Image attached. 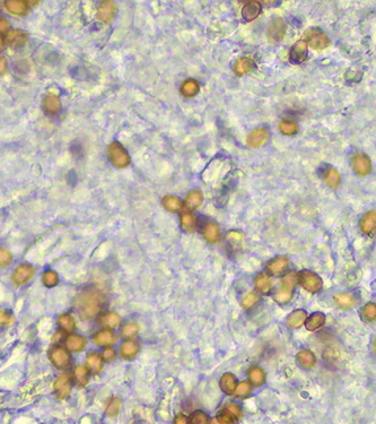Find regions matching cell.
<instances>
[{"label":"cell","mask_w":376,"mask_h":424,"mask_svg":"<svg viewBox=\"0 0 376 424\" xmlns=\"http://www.w3.org/2000/svg\"><path fill=\"white\" fill-rule=\"evenodd\" d=\"M107 302V296L100 289L90 286L77 293L73 300V308L80 318L90 320L97 318L103 313Z\"/></svg>","instance_id":"obj_1"},{"label":"cell","mask_w":376,"mask_h":424,"mask_svg":"<svg viewBox=\"0 0 376 424\" xmlns=\"http://www.w3.org/2000/svg\"><path fill=\"white\" fill-rule=\"evenodd\" d=\"M49 360L55 369L67 372L73 367V359L72 353H69L61 345H52L48 352Z\"/></svg>","instance_id":"obj_2"},{"label":"cell","mask_w":376,"mask_h":424,"mask_svg":"<svg viewBox=\"0 0 376 424\" xmlns=\"http://www.w3.org/2000/svg\"><path fill=\"white\" fill-rule=\"evenodd\" d=\"M108 159L114 166L119 169H125L130 164V156L126 149L119 142H113L110 144L107 148Z\"/></svg>","instance_id":"obj_3"},{"label":"cell","mask_w":376,"mask_h":424,"mask_svg":"<svg viewBox=\"0 0 376 424\" xmlns=\"http://www.w3.org/2000/svg\"><path fill=\"white\" fill-rule=\"evenodd\" d=\"M73 384L68 372L59 373L54 381V391L59 401H66L72 395Z\"/></svg>","instance_id":"obj_4"},{"label":"cell","mask_w":376,"mask_h":424,"mask_svg":"<svg viewBox=\"0 0 376 424\" xmlns=\"http://www.w3.org/2000/svg\"><path fill=\"white\" fill-rule=\"evenodd\" d=\"M35 268L31 264H22L14 269L12 274V282L15 286L22 287L29 284L34 277Z\"/></svg>","instance_id":"obj_5"},{"label":"cell","mask_w":376,"mask_h":424,"mask_svg":"<svg viewBox=\"0 0 376 424\" xmlns=\"http://www.w3.org/2000/svg\"><path fill=\"white\" fill-rule=\"evenodd\" d=\"M298 282L305 290L311 293H316L322 289L323 282L319 275L311 271H303L298 274Z\"/></svg>","instance_id":"obj_6"},{"label":"cell","mask_w":376,"mask_h":424,"mask_svg":"<svg viewBox=\"0 0 376 424\" xmlns=\"http://www.w3.org/2000/svg\"><path fill=\"white\" fill-rule=\"evenodd\" d=\"M63 348L72 354H77L85 351L87 348V338L80 334L70 332L67 334L65 341L62 343Z\"/></svg>","instance_id":"obj_7"},{"label":"cell","mask_w":376,"mask_h":424,"mask_svg":"<svg viewBox=\"0 0 376 424\" xmlns=\"http://www.w3.org/2000/svg\"><path fill=\"white\" fill-rule=\"evenodd\" d=\"M92 341L95 345L101 348H110L118 342V336L112 329L102 328L92 335Z\"/></svg>","instance_id":"obj_8"},{"label":"cell","mask_w":376,"mask_h":424,"mask_svg":"<svg viewBox=\"0 0 376 424\" xmlns=\"http://www.w3.org/2000/svg\"><path fill=\"white\" fill-rule=\"evenodd\" d=\"M305 37H306V44L310 45L311 48H313L314 50H323V49L328 48L330 45L329 37L325 36L322 31L320 30H310L305 33Z\"/></svg>","instance_id":"obj_9"},{"label":"cell","mask_w":376,"mask_h":424,"mask_svg":"<svg viewBox=\"0 0 376 424\" xmlns=\"http://www.w3.org/2000/svg\"><path fill=\"white\" fill-rule=\"evenodd\" d=\"M285 33H286V25H285L284 20L279 17H276L270 23L268 31H267V37H268L270 43H277V42L283 40Z\"/></svg>","instance_id":"obj_10"},{"label":"cell","mask_w":376,"mask_h":424,"mask_svg":"<svg viewBox=\"0 0 376 424\" xmlns=\"http://www.w3.org/2000/svg\"><path fill=\"white\" fill-rule=\"evenodd\" d=\"M353 167L354 171L358 176L365 177L368 176L372 171V162L366 154L358 153L353 157Z\"/></svg>","instance_id":"obj_11"},{"label":"cell","mask_w":376,"mask_h":424,"mask_svg":"<svg viewBox=\"0 0 376 424\" xmlns=\"http://www.w3.org/2000/svg\"><path fill=\"white\" fill-rule=\"evenodd\" d=\"M70 376H72L73 386L78 388H83L87 386L90 379V371L87 370V368L84 366V364H77V366L73 368L72 372L70 373Z\"/></svg>","instance_id":"obj_12"},{"label":"cell","mask_w":376,"mask_h":424,"mask_svg":"<svg viewBox=\"0 0 376 424\" xmlns=\"http://www.w3.org/2000/svg\"><path fill=\"white\" fill-rule=\"evenodd\" d=\"M103 360H102L101 353L98 352H89L85 359V367L90 371V376H98L103 370Z\"/></svg>","instance_id":"obj_13"},{"label":"cell","mask_w":376,"mask_h":424,"mask_svg":"<svg viewBox=\"0 0 376 424\" xmlns=\"http://www.w3.org/2000/svg\"><path fill=\"white\" fill-rule=\"evenodd\" d=\"M269 130L267 128H258L251 131L247 138V145L250 148H258L266 144L269 138Z\"/></svg>","instance_id":"obj_14"},{"label":"cell","mask_w":376,"mask_h":424,"mask_svg":"<svg viewBox=\"0 0 376 424\" xmlns=\"http://www.w3.org/2000/svg\"><path fill=\"white\" fill-rule=\"evenodd\" d=\"M117 14V6L114 1H102L97 10V17L101 22L110 24Z\"/></svg>","instance_id":"obj_15"},{"label":"cell","mask_w":376,"mask_h":424,"mask_svg":"<svg viewBox=\"0 0 376 424\" xmlns=\"http://www.w3.org/2000/svg\"><path fill=\"white\" fill-rule=\"evenodd\" d=\"M97 322L102 327L113 331L115 328H119V326L121 325V317L113 311H103L97 317Z\"/></svg>","instance_id":"obj_16"},{"label":"cell","mask_w":376,"mask_h":424,"mask_svg":"<svg viewBox=\"0 0 376 424\" xmlns=\"http://www.w3.org/2000/svg\"><path fill=\"white\" fill-rule=\"evenodd\" d=\"M307 58V44L304 40H301L294 44L289 52V60L293 64H302Z\"/></svg>","instance_id":"obj_17"},{"label":"cell","mask_w":376,"mask_h":424,"mask_svg":"<svg viewBox=\"0 0 376 424\" xmlns=\"http://www.w3.org/2000/svg\"><path fill=\"white\" fill-rule=\"evenodd\" d=\"M3 5H5L7 12L12 14V15L23 17L29 14L30 7L27 5V2L23 1V0H7Z\"/></svg>","instance_id":"obj_18"},{"label":"cell","mask_w":376,"mask_h":424,"mask_svg":"<svg viewBox=\"0 0 376 424\" xmlns=\"http://www.w3.org/2000/svg\"><path fill=\"white\" fill-rule=\"evenodd\" d=\"M139 350L140 346L138 343L128 339V341H125L121 344L120 350H119V354H120V356L124 360H132L139 353Z\"/></svg>","instance_id":"obj_19"},{"label":"cell","mask_w":376,"mask_h":424,"mask_svg":"<svg viewBox=\"0 0 376 424\" xmlns=\"http://www.w3.org/2000/svg\"><path fill=\"white\" fill-rule=\"evenodd\" d=\"M202 236L209 243H217L221 237L219 226L215 222H207L202 227Z\"/></svg>","instance_id":"obj_20"},{"label":"cell","mask_w":376,"mask_h":424,"mask_svg":"<svg viewBox=\"0 0 376 424\" xmlns=\"http://www.w3.org/2000/svg\"><path fill=\"white\" fill-rule=\"evenodd\" d=\"M261 9V3L259 1H248L242 8V16L247 22H251V20L258 18Z\"/></svg>","instance_id":"obj_21"},{"label":"cell","mask_w":376,"mask_h":424,"mask_svg":"<svg viewBox=\"0 0 376 424\" xmlns=\"http://www.w3.org/2000/svg\"><path fill=\"white\" fill-rule=\"evenodd\" d=\"M27 34L24 31L14 30L7 34V44L12 48H22L27 42Z\"/></svg>","instance_id":"obj_22"},{"label":"cell","mask_w":376,"mask_h":424,"mask_svg":"<svg viewBox=\"0 0 376 424\" xmlns=\"http://www.w3.org/2000/svg\"><path fill=\"white\" fill-rule=\"evenodd\" d=\"M57 325L60 331L67 332V334H70V332L75 331L76 320L72 313H62L57 318Z\"/></svg>","instance_id":"obj_23"},{"label":"cell","mask_w":376,"mask_h":424,"mask_svg":"<svg viewBox=\"0 0 376 424\" xmlns=\"http://www.w3.org/2000/svg\"><path fill=\"white\" fill-rule=\"evenodd\" d=\"M376 227V213L375 211L367 212L360 220V229L367 236H373Z\"/></svg>","instance_id":"obj_24"},{"label":"cell","mask_w":376,"mask_h":424,"mask_svg":"<svg viewBox=\"0 0 376 424\" xmlns=\"http://www.w3.org/2000/svg\"><path fill=\"white\" fill-rule=\"evenodd\" d=\"M43 109L48 114H57L61 110V101L54 93L48 94L43 100Z\"/></svg>","instance_id":"obj_25"},{"label":"cell","mask_w":376,"mask_h":424,"mask_svg":"<svg viewBox=\"0 0 376 424\" xmlns=\"http://www.w3.org/2000/svg\"><path fill=\"white\" fill-rule=\"evenodd\" d=\"M288 265H289V260H288V258L286 257H276L271 259L268 262V265H267V268H268V271L271 273L273 275H279L286 271Z\"/></svg>","instance_id":"obj_26"},{"label":"cell","mask_w":376,"mask_h":424,"mask_svg":"<svg viewBox=\"0 0 376 424\" xmlns=\"http://www.w3.org/2000/svg\"><path fill=\"white\" fill-rule=\"evenodd\" d=\"M161 204H163V207L170 213H180L183 209V203L175 196H165L161 201Z\"/></svg>","instance_id":"obj_27"},{"label":"cell","mask_w":376,"mask_h":424,"mask_svg":"<svg viewBox=\"0 0 376 424\" xmlns=\"http://www.w3.org/2000/svg\"><path fill=\"white\" fill-rule=\"evenodd\" d=\"M200 86L196 79H187L181 85V94L185 99H191L199 93Z\"/></svg>","instance_id":"obj_28"},{"label":"cell","mask_w":376,"mask_h":424,"mask_svg":"<svg viewBox=\"0 0 376 424\" xmlns=\"http://www.w3.org/2000/svg\"><path fill=\"white\" fill-rule=\"evenodd\" d=\"M220 388L225 394L227 395H233L236 388V377L233 373H225L223 377L220 378Z\"/></svg>","instance_id":"obj_29"},{"label":"cell","mask_w":376,"mask_h":424,"mask_svg":"<svg viewBox=\"0 0 376 424\" xmlns=\"http://www.w3.org/2000/svg\"><path fill=\"white\" fill-rule=\"evenodd\" d=\"M297 361L300 366L303 367L304 369H312L316 363L315 355L308 350H302V351L298 352Z\"/></svg>","instance_id":"obj_30"},{"label":"cell","mask_w":376,"mask_h":424,"mask_svg":"<svg viewBox=\"0 0 376 424\" xmlns=\"http://www.w3.org/2000/svg\"><path fill=\"white\" fill-rule=\"evenodd\" d=\"M254 68V62L250 58H241L234 66V73L236 76H244Z\"/></svg>","instance_id":"obj_31"},{"label":"cell","mask_w":376,"mask_h":424,"mask_svg":"<svg viewBox=\"0 0 376 424\" xmlns=\"http://www.w3.org/2000/svg\"><path fill=\"white\" fill-rule=\"evenodd\" d=\"M307 313L304 310H296L294 313H291L287 318V324L291 328H298L301 326L304 325V322L306 321Z\"/></svg>","instance_id":"obj_32"},{"label":"cell","mask_w":376,"mask_h":424,"mask_svg":"<svg viewBox=\"0 0 376 424\" xmlns=\"http://www.w3.org/2000/svg\"><path fill=\"white\" fill-rule=\"evenodd\" d=\"M203 196L202 192L199 190H192L190 191L187 198H185V205L190 209V211H195L198 207H200L202 204Z\"/></svg>","instance_id":"obj_33"},{"label":"cell","mask_w":376,"mask_h":424,"mask_svg":"<svg viewBox=\"0 0 376 424\" xmlns=\"http://www.w3.org/2000/svg\"><path fill=\"white\" fill-rule=\"evenodd\" d=\"M337 306L342 308V309H350L356 304L355 296L350 293H339L333 296Z\"/></svg>","instance_id":"obj_34"},{"label":"cell","mask_w":376,"mask_h":424,"mask_svg":"<svg viewBox=\"0 0 376 424\" xmlns=\"http://www.w3.org/2000/svg\"><path fill=\"white\" fill-rule=\"evenodd\" d=\"M249 379L254 387H260L265 384L266 374L260 367H252L249 370Z\"/></svg>","instance_id":"obj_35"},{"label":"cell","mask_w":376,"mask_h":424,"mask_svg":"<svg viewBox=\"0 0 376 424\" xmlns=\"http://www.w3.org/2000/svg\"><path fill=\"white\" fill-rule=\"evenodd\" d=\"M254 283L256 289H258L260 292L269 293L270 290H271V279H270L269 275L266 274V273L263 272L259 273L254 279Z\"/></svg>","instance_id":"obj_36"},{"label":"cell","mask_w":376,"mask_h":424,"mask_svg":"<svg viewBox=\"0 0 376 424\" xmlns=\"http://www.w3.org/2000/svg\"><path fill=\"white\" fill-rule=\"evenodd\" d=\"M324 181L330 188L336 189L339 187L340 182H341V178H340L338 171L333 169V167H329V169L324 171Z\"/></svg>","instance_id":"obj_37"},{"label":"cell","mask_w":376,"mask_h":424,"mask_svg":"<svg viewBox=\"0 0 376 424\" xmlns=\"http://www.w3.org/2000/svg\"><path fill=\"white\" fill-rule=\"evenodd\" d=\"M121 409V401L120 398L118 397H111L108 398V401L107 403V405H105V413H107V415L108 418L113 419L117 416L119 413H120Z\"/></svg>","instance_id":"obj_38"},{"label":"cell","mask_w":376,"mask_h":424,"mask_svg":"<svg viewBox=\"0 0 376 424\" xmlns=\"http://www.w3.org/2000/svg\"><path fill=\"white\" fill-rule=\"evenodd\" d=\"M41 281L45 287L52 289V287L58 285L60 279H59V275L57 272L54 271V269H48V271H45L43 274H42Z\"/></svg>","instance_id":"obj_39"},{"label":"cell","mask_w":376,"mask_h":424,"mask_svg":"<svg viewBox=\"0 0 376 424\" xmlns=\"http://www.w3.org/2000/svg\"><path fill=\"white\" fill-rule=\"evenodd\" d=\"M325 322V316L322 313H314L308 317L306 321V328L308 331H316V329L321 328Z\"/></svg>","instance_id":"obj_40"},{"label":"cell","mask_w":376,"mask_h":424,"mask_svg":"<svg viewBox=\"0 0 376 424\" xmlns=\"http://www.w3.org/2000/svg\"><path fill=\"white\" fill-rule=\"evenodd\" d=\"M279 131L286 136H294L298 131V125L291 120H283L278 125Z\"/></svg>","instance_id":"obj_41"},{"label":"cell","mask_w":376,"mask_h":424,"mask_svg":"<svg viewBox=\"0 0 376 424\" xmlns=\"http://www.w3.org/2000/svg\"><path fill=\"white\" fill-rule=\"evenodd\" d=\"M139 332V325L137 324V322H128V324H125L121 327V337L125 338L126 341L128 339H131L135 337V336L138 334Z\"/></svg>","instance_id":"obj_42"},{"label":"cell","mask_w":376,"mask_h":424,"mask_svg":"<svg viewBox=\"0 0 376 424\" xmlns=\"http://www.w3.org/2000/svg\"><path fill=\"white\" fill-rule=\"evenodd\" d=\"M181 225L187 232H195L197 229V217L190 213L183 214L181 216Z\"/></svg>","instance_id":"obj_43"},{"label":"cell","mask_w":376,"mask_h":424,"mask_svg":"<svg viewBox=\"0 0 376 424\" xmlns=\"http://www.w3.org/2000/svg\"><path fill=\"white\" fill-rule=\"evenodd\" d=\"M227 241L231 244V247L233 249H236L241 247L244 242V234L240 232V231H231L227 234Z\"/></svg>","instance_id":"obj_44"},{"label":"cell","mask_w":376,"mask_h":424,"mask_svg":"<svg viewBox=\"0 0 376 424\" xmlns=\"http://www.w3.org/2000/svg\"><path fill=\"white\" fill-rule=\"evenodd\" d=\"M252 394V386L250 383H248V381H242L241 384H238L236 388H235L234 391V396L237 398H247Z\"/></svg>","instance_id":"obj_45"},{"label":"cell","mask_w":376,"mask_h":424,"mask_svg":"<svg viewBox=\"0 0 376 424\" xmlns=\"http://www.w3.org/2000/svg\"><path fill=\"white\" fill-rule=\"evenodd\" d=\"M297 283H298V274L295 271H290L289 273H287L283 278L284 289L286 290L291 291V289H294V287L297 285Z\"/></svg>","instance_id":"obj_46"},{"label":"cell","mask_w":376,"mask_h":424,"mask_svg":"<svg viewBox=\"0 0 376 424\" xmlns=\"http://www.w3.org/2000/svg\"><path fill=\"white\" fill-rule=\"evenodd\" d=\"M291 297H293V293H291V291L286 290V289H282V290L277 291L276 294H275V300L280 304L288 303L291 300Z\"/></svg>","instance_id":"obj_47"},{"label":"cell","mask_w":376,"mask_h":424,"mask_svg":"<svg viewBox=\"0 0 376 424\" xmlns=\"http://www.w3.org/2000/svg\"><path fill=\"white\" fill-rule=\"evenodd\" d=\"M13 255L8 249L0 247V267L5 268L12 264Z\"/></svg>","instance_id":"obj_48"},{"label":"cell","mask_w":376,"mask_h":424,"mask_svg":"<svg viewBox=\"0 0 376 424\" xmlns=\"http://www.w3.org/2000/svg\"><path fill=\"white\" fill-rule=\"evenodd\" d=\"M361 314H363V317L365 320L367 321H374L376 319V306L375 303H367L366 306L363 308V311H361Z\"/></svg>","instance_id":"obj_49"},{"label":"cell","mask_w":376,"mask_h":424,"mask_svg":"<svg viewBox=\"0 0 376 424\" xmlns=\"http://www.w3.org/2000/svg\"><path fill=\"white\" fill-rule=\"evenodd\" d=\"M190 420H191L192 424H208L209 423V416L207 415L203 411L193 412Z\"/></svg>","instance_id":"obj_50"},{"label":"cell","mask_w":376,"mask_h":424,"mask_svg":"<svg viewBox=\"0 0 376 424\" xmlns=\"http://www.w3.org/2000/svg\"><path fill=\"white\" fill-rule=\"evenodd\" d=\"M14 316L10 313V311L6 309H0V328L8 327L13 324Z\"/></svg>","instance_id":"obj_51"},{"label":"cell","mask_w":376,"mask_h":424,"mask_svg":"<svg viewBox=\"0 0 376 424\" xmlns=\"http://www.w3.org/2000/svg\"><path fill=\"white\" fill-rule=\"evenodd\" d=\"M224 411L227 412L228 414H231L235 419H240L242 416V409L240 406L235 404V403H227V404L225 405Z\"/></svg>","instance_id":"obj_52"},{"label":"cell","mask_w":376,"mask_h":424,"mask_svg":"<svg viewBox=\"0 0 376 424\" xmlns=\"http://www.w3.org/2000/svg\"><path fill=\"white\" fill-rule=\"evenodd\" d=\"M117 355H118L117 351H115L112 346H110V348H104L103 352L101 353L102 360H103V362H107V363L113 362V361L117 359Z\"/></svg>","instance_id":"obj_53"},{"label":"cell","mask_w":376,"mask_h":424,"mask_svg":"<svg viewBox=\"0 0 376 424\" xmlns=\"http://www.w3.org/2000/svg\"><path fill=\"white\" fill-rule=\"evenodd\" d=\"M258 302H259V296L254 293H250L244 297L243 301H242V307H243L244 309H251V308L254 307Z\"/></svg>","instance_id":"obj_54"},{"label":"cell","mask_w":376,"mask_h":424,"mask_svg":"<svg viewBox=\"0 0 376 424\" xmlns=\"http://www.w3.org/2000/svg\"><path fill=\"white\" fill-rule=\"evenodd\" d=\"M217 421L219 424H236L235 422V418H233L231 414H228L227 412H225L224 409L221 411L220 414L217 416Z\"/></svg>","instance_id":"obj_55"},{"label":"cell","mask_w":376,"mask_h":424,"mask_svg":"<svg viewBox=\"0 0 376 424\" xmlns=\"http://www.w3.org/2000/svg\"><path fill=\"white\" fill-rule=\"evenodd\" d=\"M66 336H67V332L60 331V329L55 331L54 332V335H52V338H51L52 344H54V345H61L62 343H63V341H65Z\"/></svg>","instance_id":"obj_56"},{"label":"cell","mask_w":376,"mask_h":424,"mask_svg":"<svg viewBox=\"0 0 376 424\" xmlns=\"http://www.w3.org/2000/svg\"><path fill=\"white\" fill-rule=\"evenodd\" d=\"M10 32V23L5 17H0V36H7Z\"/></svg>","instance_id":"obj_57"},{"label":"cell","mask_w":376,"mask_h":424,"mask_svg":"<svg viewBox=\"0 0 376 424\" xmlns=\"http://www.w3.org/2000/svg\"><path fill=\"white\" fill-rule=\"evenodd\" d=\"M189 419L184 414H178L174 418V424H189Z\"/></svg>","instance_id":"obj_58"},{"label":"cell","mask_w":376,"mask_h":424,"mask_svg":"<svg viewBox=\"0 0 376 424\" xmlns=\"http://www.w3.org/2000/svg\"><path fill=\"white\" fill-rule=\"evenodd\" d=\"M7 68H8V65H7L6 59L0 55V75H3L7 72Z\"/></svg>","instance_id":"obj_59"},{"label":"cell","mask_w":376,"mask_h":424,"mask_svg":"<svg viewBox=\"0 0 376 424\" xmlns=\"http://www.w3.org/2000/svg\"><path fill=\"white\" fill-rule=\"evenodd\" d=\"M5 49V41L2 40V37H0V51H2Z\"/></svg>","instance_id":"obj_60"},{"label":"cell","mask_w":376,"mask_h":424,"mask_svg":"<svg viewBox=\"0 0 376 424\" xmlns=\"http://www.w3.org/2000/svg\"><path fill=\"white\" fill-rule=\"evenodd\" d=\"M210 424H219V423H218V421H217L216 419H213L212 421H210Z\"/></svg>","instance_id":"obj_61"}]
</instances>
